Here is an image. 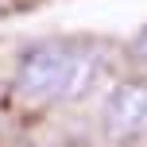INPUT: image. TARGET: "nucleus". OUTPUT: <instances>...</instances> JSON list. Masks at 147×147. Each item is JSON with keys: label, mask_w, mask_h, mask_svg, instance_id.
<instances>
[{"label": "nucleus", "mask_w": 147, "mask_h": 147, "mask_svg": "<svg viewBox=\"0 0 147 147\" xmlns=\"http://www.w3.org/2000/svg\"><path fill=\"white\" fill-rule=\"evenodd\" d=\"M101 128L109 140L128 143L147 132V78H120L101 105Z\"/></svg>", "instance_id": "nucleus-2"}, {"label": "nucleus", "mask_w": 147, "mask_h": 147, "mask_svg": "<svg viewBox=\"0 0 147 147\" xmlns=\"http://www.w3.org/2000/svg\"><path fill=\"white\" fill-rule=\"evenodd\" d=\"M128 58H132L136 66H143V70H147V23L132 35V43H128Z\"/></svg>", "instance_id": "nucleus-3"}, {"label": "nucleus", "mask_w": 147, "mask_h": 147, "mask_svg": "<svg viewBox=\"0 0 147 147\" xmlns=\"http://www.w3.org/2000/svg\"><path fill=\"white\" fill-rule=\"evenodd\" d=\"M105 74V54L97 47H78L70 39L31 43L16 58L12 89L27 105H66L85 101Z\"/></svg>", "instance_id": "nucleus-1"}]
</instances>
